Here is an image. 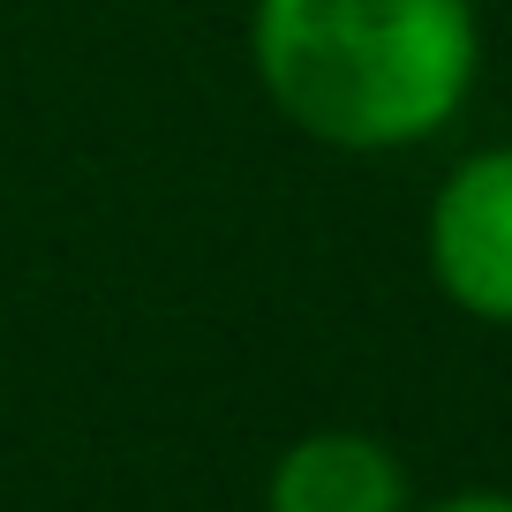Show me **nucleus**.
Segmentation results:
<instances>
[{"instance_id":"1","label":"nucleus","mask_w":512,"mask_h":512,"mask_svg":"<svg viewBox=\"0 0 512 512\" xmlns=\"http://www.w3.org/2000/svg\"><path fill=\"white\" fill-rule=\"evenodd\" d=\"M249 68L287 128L347 159L445 136L482 83L475 0H256Z\"/></svg>"},{"instance_id":"2","label":"nucleus","mask_w":512,"mask_h":512,"mask_svg":"<svg viewBox=\"0 0 512 512\" xmlns=\"http://www.w3.org/2000/svg\"><path fill=\"white\" fill-rule=\"evenodd\" d=\"M430 287L475 324H512V144H482L445 166L422 211Z\"/></svg>"},{"instance_id":"3","label":"nucleus","mask_w":512,"mask_h":512,"mask_svg":"<svg viewBox=\"0 0 512 512\" xmlns=\"http://www.w3.org/2000/svg\"><path fill=\"white\" fill-rule=\"evenodd\" d=\"M264 512H415V482L384 437L309 430L272 460Z\"/></svg>"},{"instance_id":"4","label":"nucleus","mask_w":512,"mask_h":512,"mask_svg":"<svg viewBox=\"0 0 512 512\" xmlns=\"http://www.w3.org/2000/svg\"><path fill=\"white\" fill-rule=\"evenodd\" d=\"M415 512H512V490H452V497H430Z\"/></svg>"}]
</instances>
